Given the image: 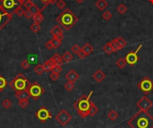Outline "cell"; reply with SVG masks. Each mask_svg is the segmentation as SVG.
<instances>
[{"label": "cell", "mask_w": 153, "mask_h": 128, "mask_svg": "<svg viewBox=\"0 0 153 128\" xmlns=\"http://www.w3.org/2000/svg\"><path fill=\"white\" fill-rule=\"evenodd\" d=\"M30 29L31 30V31H33L34 33H38L40 31V23H33Z\"/></svg>", "instance_id": "cell-31"}, {"label": "cell", "mask_w": 153, "mask_h": 128, "mask_svg": "<svg viewBox=\"0 0 153 128\" xmlns=\"http://www.w3.org/2000/svg\"><path fill=\"white\" fill-rule=\"evenodd\" d=\"M51 60H52L54 63H55V65H60V66H62V65H63V60H62V57L60 56V55L58 54V53H55L53 56H52V58H51Z\"/></svg>", "instance_id": "cell-19"}, {"label": "cell", "mask_w": 153, "mask_h": 128, "mask_svg": "<svg viewBox=\"0 0 153 128\" xmlns=\"http://www.w3.org/2000/svg\"><path fill=\"white\" fill-rule=\"evenodd\" d=\"M34 72H35L36 75H41L43 73L45 72L44 67H43V65H38L37 66H35V68H34Z\"/></svg>", "instance_id": "cell-29"}, {"label": "cell", "mask_w": 153, "mask_h": 128, "mask_svg": "<svg viewBox=\"0 0 153 128\" xmlns=\"http://www.w3.org/2000/svg\"><path fill=\"white\" fill-rule=\"evenodd\" d=\"M112 14H111V12L110 11H105V12H103V14H102V18H103V19L105 20V21H109L111 18H112Z\"/></svg>", "instance_id": "cell-32"}, {"label": "cell", "mask_w": 153, "mask_h": 128, "mask_svg": "<svg viewBox=\"0 0 153 128\" xmlns=\"http://www.w3.org/2000/svg\"><path fill=\"white\" fill-rule=\"evenodd\" d=\"M137 86L142 92H144L147 95L153 90V82L148 76H146L143 79H142V81L138 83Z\"/></svg>", "instance_id": "cell-8"}, {"label": "cell", "mask_w": 153, "mask_h": 128, "mask_svg": "<svg viewBox=\"0 0 153 128\" xmlns=\"http://www.w3.org/2000/svg\"><path fill=\"white\" fill-rule=\"evenodd\" d=\"M92 78L94 79L95 82H103L105 80L106 75H105V73L102 70L98 69V70H96V72H94V74L92 75Z\"/></svg>", "instance_id": "cell-14"}, {"label": "cell", "mask_w": 153, "mask_h": 128, "mask_svg": "<svg viewBox=\"0 0 153 128\" xmlns=\"http://www.w3.org/2000/svg\"><path fill=\"white\" fill-rule=\"evenodd\" d=\"M50 79L56 82L59 79V74H57V73H55V72H52L51 73V75H50Z\"/></svg>", "instance_id": "cell-43"}, {"label": "cell", "mask_w": 153, "mask_h": 128, "mask_svg": "<svg viewBox=\"0 0 153 128\" xmlns=\"http://www.w3.org/2000/svg\"><path fill=\"white\" fill-rule=\"evenodd\" d=\"M77 56L79 57V58H81V59H83V58H85L86 57H88L86 54H85L84 52H83V50L82 49H81V51L77 54Z\"/></svg>", "instance_id": "cell-47"}, {"label": "cell", "mask_w": 153, "mask_h": 128, "mask_svg": "<svg viewBox=\"0 0 153 128\" xmlns=\"http://www.w3.org/2000/svg\"><path fill=\"white\" fill-rule=\"evenodd\" d=\"M40 1L43 4V6L46 7L48 4H49V1H50V0H40Z\"/></svg>", "instance_id": "cell-49"}, {"label": "cell", "mask_w": 153, "mask_h": 128, "mask_svg": "<svg viewBox=\"0 0 153 128\" xmlns=\"http://www.w3.org/2000/svg\"><path fill=\"white\" fill-rule=\"evenodd\" d=\"M103 51H104L106 54H108V55H110V54H112V53L115 52L114 48H113L111 42H108V43L103 47Z\"/></svg>", "instance_id": "cell-24"}, {"label": "cell", "mask_w": 153, "mask_h": 128, "mask_svg": "<svg viewBox=\"0 0 153 128\" xmlns=\"http://www.w3.org/2000/svg\"><path fill=\"white\" fill-rule=\"evenodd\" d=\"M79 78H80V75H78V73H77L76 71H74V69H71V70L65 75V79H66L68 82H75Z\"/></svg>", "instance_id": "cell-13"}, {"label": "cell", "mask_w": 153, "mask_h": 128, "mask_svg": "<svg viewBox=\"0 0 153 128\" xmlns=\"http://www.w3.org/2000/svg\"><path fill=\"white\" fill-rule=\"evenodd\" d=\"M93 91L91 90L90 94L81 96L78 100H76L74 104V107L77 110L78 115L81 118H85L89 116V110L91 107V97L92 96Z\"/></svg>", "instance_id": "cell-3"}, {"label": "cell", "mask_w": 153, "mask_h": 128, "mask_svg": "<svg viewBox=\"0 0 153 128\" xmlns=\"http://www.w3.org/2000/svg\"><path fill=\"white\" fill-rule=\"evenodd\" d=\"M78 20H79V18L69 8H65L57 17V22L65 31L71 30L72 27L78 22Z\"/></svg>", "instance_id": "cell-2"}, {"label": "cell", "mask_w": 153, "mask_h": 128, "mask_svg": "<svg viewBox=\"0 0 153 128\" xmlns=\"http://www.w3.org/2000/svg\"><path fill=\"white\" fill-rule=\"evenodd\" d=\"M57 1H58V0H50V1H49V4H57Z\"/></svg>", "instance_id": "cell-51"}, {"label": "cell", "mask_w": 153, "mask_h": 128, "mask_svg": "<svg viewBox=\"0 0 153 128\" xmlns=\"http://www.w3.org/2000/svg\"><path fill=\"white\" fill-rule=\"evenodd\" d=\"M116 11L120 14H125L127 11H128V7L125 5V4H120L117 8H116Z\"/></svg>", "instance_id": "cell-25"}, {"label": "cell", "mask_w": 153, "mask_h": 128, "mask_svg": "<svg viewBox=\"0 0 153 128\" xmlns=\"http://www.w3.org/2000/svg\"><path fill=\"white\" fill-rule=\"evenodd\" d=\"M126 61H125V58H119L116 62H115V65L118 67V68H120V69H123V68H125V65H126Z\"/></svg>", "instance_id": "cell-28"}, {"label": "cell", "mask_w": 153, "mask_h": 128, "mask_svg": "<svg viewBox=\"0 0 153 128\" xmlns=\"http://www.w3.org/2000/svg\"><path fill=\"white\" fill-rule=\"evenodd\" d=\"M15 97L18 99V100H29L30 98V94L28 90H20V91H16L15 92Z\"/></svg>", "instance_id": "cell-15"}, {"label": "cell", "mask_w": 153, "mask_h": 128, "mask_svg": "<svg viewBox=\"0 0 153 128\" xmlns=\"http://www.w3.org/2000/svg\"><path fill=\"white\" fill-rule=\"evenodd\" d=\"M95 6H96V7H98V9L99 11H103L108 7V3L107 2V0H98L95 3Z\"/></svg>", "instance_id": "cell-17"}, {"label": "cell", "mask_w": 153, "mask_h": 128, "mask_svg": "<svg viewBox=\"0 0 153 128\" xmlns=\"http://www.w3.org/2000/svg\"><path fill=\"white\" fill-rule=\"evenodd\" d=\"M6 86H7L6 79L5 77H3L2 75H0V92H2Z\"/></svg>", "instance_id": "cell-26"}, {"label": "cell", "mask_w": 153, "mask_h": 128, "mask_svg": "<svg viewBox=\"0 0 153 128\" xmlns=\"http://www.w3.org/2000/svg\"><path fill=\"white\" fill-rule=\"evenodd\" d=\"M30 12H31V14L34 15L35 14H38V13H40V12H42V9H40V7H39L37 5H35V4H33L32 6H31V7L29 9Z\"/></svg>", "instance_id": "cell-30"}, {"label": "cell", "mask_w": 153, "mask_h": 128, "mask_svg": "<svg viewBox=\"0 0 153 128\" xmlns=\"http://www.w3.org/2000/svg\"><path fill=\"white\" fill-rule=\"evenodd\" d=\"M35 116L42 123H45L47 119L52 118V115H51V113L49 112V110H48L47 107H41L39 109V110L36 112Z\"/></svg>", "instance_id": "cell-11"}, {"label": "cell", "mask_w": 153, "mask_h": 128, "mask_svg": "<svg viewBox=\"0 0 153 128\" xmlns=\"http://www.w3.org/2000/svg\"><path fill=\"white\" fill-rule=\"evenodd\" d=\"M21 66H22L23 69H28V68H30V63L28 60H23V61L21 63Z\"/></svg>", "instance_id": "cell-44"}, {"label": "cell", "mask_w": 153, "mask_h": 128, "mask_svg": "<svg viewBox=\"0 0 153 128\" xmlns=\"http://www.w3.org/2000/svg\"><path fill=\"white\" fill-rule=\"evenodd\" d=\"M142 48V45L141 44L135 51H131V52H129V53L126 55L125 58V61H126V63H127L128 65H130L131 66H132V65H134L136 63L138 62L139 57H138L137 54H138V52L141 50Z\"/></svg>", "instance_id": "cell-10"}, {"label": "cell", "mask_w": 153, "mask_h": 128, "mask_svg": "<svg viewBox=\"0 0 153 128\" xmlns=\"http://www.w3.org/2000/svg\"><path fill=\"white\" fill-rule=\"evenodd\" d=\"M149 2L150 4H152V5H153V0H149Z\"/></svg>", "instance_id": "cell-53"}, {"label": "cell", "mask_w": 153, "mask_h": 128, "mask_svg": "<svg viewBox=\"0 0 153 128\" xmlns=\"http://www.w3.org/2000/svg\"><path fill=\"white\" fill-rule=\"evenodd\" d=\"M32 18H33L34 23H41L43 22V20H44V16H43L41 12H40L38 14H35L33 15Z\"/></svg>", "instance_id": "cell-23"}, {"label": "cell", "mask_w": 153, "mask_h": 128, "mask_svg": "<svg viewBox=\"0 0 153 128\" xmlns=\"http://www.w3.org/2000/svg\"><path fill=\"white\" fill-rule=\"evenodd\" d=\"M57 6L58 7V9L64 10L66 7V4H65V2L64 1V0H58V1L57 2Z\"/></svg>", "instance_id": "cell-40"}, {"label": "cell", "mask_w": 153, "mask_h": 128, "mask_svg": "<svg viewBox=\"0 0 153 128\" xmlns=\"http://www.w3.org/2000/svg\"><path fill=\"white\" fill-rule=\"evenodd\" d=\"M131 128H153V117L148 111H139L127 121Z\"/></svg>", "instance_id": "cell-1"}, {"label": "cell", "mask_w": 153, "mask_h": 128, "mask_svg": "<svg viewBox=\"0 0 153 128\" xmlns=\"http://www.w3.org/2000/svg\"><path fill=\"white\" fill-rule=\"evenodd\" d=\"M81 49L83 50V52L87 55V56H89V55H91L92 52H93V50H94V48H93V47L90 44V43H85L84 45H83V47L81 48Z\"/></svg>", "instance_id": "cell-21"}, {"label": "cell", "mask_w": 153, "mask_h": 128, "mask_svg": "<svg viewBox=\"0 0 153 128\" xmlns=\"http://www.w3.org/2000/svg\"><path fill=\"white\" fill-rule=\"evenodd\" d=\"M23 15L27 18V19H31V18L33 17V14H31V12H30V10H25Z\"/></svg>", "instance_id": "cell-45"}, {"label": "cell", "mask_w": 153, "mask_h": 128, "mask_svg": "<svg viewBox=\"0 0 153 128\" xmlns=\"http://www.w3.org/2000/svg\"><path fill=\"white\" fill-rule=\"evenodd\" d=\"M73 58H74V56L72 55V53L69 52V51L64 52V54L62 56V60L64 63H70L73 60Z\"/></svg>", "instance_id": "cell-20"}, {"label": "cell", "mask_w": 153, "mask_h": 128, "mask_svg": "<svg viewBox=\"0 0 153 128\" xmlns=\"http://www.w3.org/2000/svg\"><path fill=\"white\" fill-rule=\"evenodd\" d=\"M51 41H52V44H53V48H58L61 46V44H62V41H60V40L55 38V37H53V39L51 40Z\"/></svg>", "instance_id": "cell-34"}, {"label": "cell", "mask_w": 153, "mask_h": 128, "mask_svg": "<svg viewBox=\"0 0 153 128\" xmlns=\"http://www.w3.org/2000/svg\"><path fill=\"white\" fill-rule=\"evenodd\" d=\"M30 84V81L23 74L17 75L9 82V85H10L11 89H13L15 91V92H16V91H20V90H26L29 87Z\"/></svg>", "instance_id": "cell-4"}, {"label": "cell", "mask_w": 153, "mask_h": 128, "mask_svg": "<svg viewBox=\"0 0 153 128\" xmlns=\"http://www.w3.org/2000/svg\"><path fill=\"white\" fill-rule=\"evenodd\" d=\"M55 65H56L55 63H54L52 60H51V58L48 59V60H47V61L43 64V67H44L45 72H50V71H52V69L54 68Z\"/></svg>", "instance_id": "cell-18"}, {"label": "cell", "mask_w": 153, "mask_h": 128, "mask_svg": "<svg viewBox=\"0 0 153 128\" xmlns=\"http://www.w3.org/2000/svg\"><path fill=\"white\" fill-rule=\"evenodd\" d=\"M64 89L67 90V91H72L74 89V82H68L67 81V82L64 84Z\"/></svg>", "instance_id": "cell-33"}, {"label": "cell", "mask_w": 153, "mask_h": 128, "mask_svg": "<svg viewBox=\"0 0 153 128\" xmlns=\"http://www.w3.org/2000/svg\"><path fill=\"white\" fill-rule=\"evenodd\" d=\"M56 120L57 122H58L59 124L65 126L68 123H69L72 120V116L69 114V112H67L65 109H62L61 111H59L57 113V115L56 116Z\"/></svg>", "instance_id": "cell-7"}, {"label": "cell", "mask_w": 153, "mask_h": 128, "mask_svg": "<svg viewBox=\"0 0 153 128\" xmlns=\"http://www.w3.org/2000/svg\"><path fill=\"white\" fill-rule=\"evenodd\" d=\"M45 47L47 48V49H49V50H51V49H53L54 48H53V44H52V41H47L46 43H45Z\"/></svg>", "instance_id": "cell-48"}, {"label": "cell", "mask_w": 153, "mask_h": 128, "mask_svg": "<svg viewBox=\"0 0 153 128\" xmlns=\"http://www.w3.org/2000/svg\"><path fill=\"white\" fill-rule=\"evenodd\" d=\"M75 1H76V2H77L78 4H81V3H82L83 1H85V0H75Z\"/></svg>", "instance_id": "cell-52"}, {"label": "cell", "mask_w": 153, "mask_h": 128, "mask_svg": "<svg viewBox=\"0 0 153 128\" xmlns=\"http://www.w3.org/2000/svg\"><path fill=\"white\" fill-rule=\"evenodd\" d=\"M153 106V102L146 96L142 97L136 103V107L141 111H149Z\"/></svg>", "instance_id": "cell-9"}, {"label": "cell", "mask_w": 153, "mask_h": 128, "mask_svg": "<svg viewBox=\"0 0 153 128\" xmlns=\"http://www.w3.org/2000/svg\"><path fill=\"white\" fill-rule=\"evenodd\" d=\"M24 12H25V10L23 9V6H19L18 8H17V9L15 10L14 14H17V16L21 17V16H23V15L24 14Z\"/></svg>", "instance_id": "cell-37"}, {"label": "cell", "mask_w": 153, "mask_h": 128, "mask_svg": "<svg viewBox=\"0 0 153 128\" xmlns=\"http://www.w3.org/2000/svg\"><path fill=\"white\" fill-rule=\"evenodd\" d=\"M33 4H34V3L31 1V0H25V1L23 3V6L25 7L26 10H29V9L31 7V6H32Z\"/></svg>", "instance_id": "cell-41"}, {"label": "cell", "mask_w": 153, "mask_h": 128, "mask_svg": "<svg viewBox=\"0 0 153 128\" xmlns=\"http://www.w3.org/2000/svg\"><path fill=\"white\" fill-rule=\"evenodd\" d=\"M12 17H13L12 14H9L0 7V31L12 20Z\"/></svg>", "instance_id": "cell-12"}, {"label": "cell", "mask_w": 153, "mask_h": 128, "mask_svg": "<svg viewBox=\"0 0 153 128\" xmlns=\"http://www.w3.org/2000/svg\"><path fill=\"white\" fill-rule=\"evenodd\" d=\"M111 44H112V46H113V48H114V50H115V52H117L118 50H121L122 48H121V47L119 46V44H118V42L116 41V40H115V39H113L111 41Z\"/></svg>", "instance_id": "cell-35"}, {"label": "cell", "mask_w": 153, "mask_h": 128, "mask_svg": "<svg viewBox=\"0 0 153 128\" xmlns=\"http://www.w3.org/2000/svg\"><path fill=\"white\" fill-rule=\"evenodd\" d=\"M27 90L29 91L30 97H31L33 100H38L40 96H42V94L45 92L44 88L38 82L30 83L29 85V87L27 88Z\"/></svg>", "instance_id": "cell-6"}, {"label": "cell", "mask_w": 153, "mask_h": 128, "mask_svg": "<svg viewBox=\"0 0 153 128\" xmlns=\"http://www.w3.org/2000/svg\"><path fill=\"white\" fill-rule=\"evenodd\" d=\"M18 104L22 108H26L28 107V105L30 104V102H29L28 100H21L18 101Z\"/></svg>", "instance_id": "cell-39"}, {"label": "cell", "mask_w": 153, "mask_h": 128, "mask_svg": "<svg viewBox=\"0 0 153 128\" xmlns=\"http://www.w3.org/2000/svg\"><path fill=\"white\" fill-rule=\"evenodd\" d=\"M98 112V107L91 100V107H90V110H89V116L90 117H94Z\"/></svg>", "instance_id": "cell-22"}, {"label": "cell", "mask_w": 153, "mask_h": 128, "mask_svg": "<svg viewBox=\"0 0 153 128\" xmlns=\"http://www.w3.org/2000/svg\"><path fill=\"white\" fill-rule=\"evenodd\" d=\"M19 1H20V2H21L22 4H23V2L25 1V0H19Z\"/></svg>", "instance_id": "cell-54"}, {"label": "cell", "mask_w": 153, "mask_h": 128, "mask_svg": "<svg viewBox=\"0 0 153 128\" xmlns=\"http://www.w3.org/2000/svg\"><path fill=\"white\" fill-rule=\"evenodd\" d=\"M51 72H55V73H57V74H60V73L62 72V66L60 65H55L54 68L52 69V71Z\"/></svg>", "instance_id": "cell-46"}, {"label": "cell", "mask_w": 153, "mask_h": 128, "mask_svg": "<svg viewBox=\"0 0 153 128\" xmlns=\"http://www.w3.org/2000/svg\"><path fill=\"white\" fill-rule=\"evenodd\" d=\"M118 117H119V115H118V113H117L115 110H110V111L108 112V119L111 120V121L116 120V119L118 118Z\"/></svg>", "instance_id": "cell-27"}, {"label": "cell", "mask_w": 153, "mask_h": 128, "mask_svg": "<svg viewBox=\"0 0 153 128\" xmlns=\"http://www.w3.org/2000/svg\"><path fill=\"white\" fill-rule=\"evenodd\" d=\"M115 40H116V41L118 42V44H119V46L121 47V48H124L125 46H126V44H127V42H126V41L125 40H124L122 37H118V38H115Z\"/></svg>", "instance_id": "cell-36"}, {"label": "cell", "mask_w": 153, "mask_h": 128, "mask_svg": "<svg viewBox=\"0 0 153 128\" xmlns=\"http://www.w3.org/2000/svg\"><path fill=\"white\" fill-rule=\"evenodd\" d=\"M55 38H57V39H58V40H60V41H63V39H64V34H59V35H57V36H55Z\"/></svg>", "instance_id": "cell-50"}, {"label": "cell", "mask_w": 153, "mask_h": 128, "mask_svg": "<svg viewBox=\"0 0 153 128\" xmlns=\"http://www.w3.org/2000/svg\"><path fill=\"white\" fill-rule=\"evenodd\" d=\"M81 48L77 45V44H74L72 48H71V51H72V53H74V54H78L80 51H81Z\"/></svg>", "instance_id": "cell-42"}, {"label": "cell", "mask_w": 153, "mask_h": 128, "mask_svg": "<svg viewBox=\"0 0 153 128\" xmlns=\"http://www.w3.org/2000/svg\"><path fill=\"white\" fill-rule=\"evenodd\" d=\"M50 34L55 37V36H57L59 34H64V29L60 26V25H55L50 31Z\"/></svg>", "instance_id": "cell-16"}, {"label": "cell", "mask_w": 153, "mask_h": 128, "mask_svg": "<svg viewBox=\"0 0 153 128\" xmlns=\"http://www.w3.org/2000/svg\"><path fill=\"white\" fill-rule=\"evenodd\" d=\"M21 6H23V4L19 0H0V7L12 15Z\"/></svg>", "instance_id": "cell-5"}, {"label": "cell", "mask_w": 153, "mask_h": 128, "mask_svg": "<svg viewBox=\"0 0 153 128\" xmlns=\"http://www.w3.org/2000/svg\"><path fill=\"white\" fill-rule=\"evenodd\" d=\"M2 106H3L6 109H8V108H10V107H12V102H11V100H10L9 99H6V100H3Z\"/></svg>", "instance_id": "cell-38"}]
</instances>
